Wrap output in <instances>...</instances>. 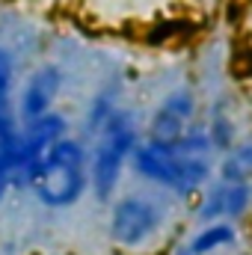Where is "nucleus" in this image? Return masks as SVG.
<instances>
[{
  "mask_svg": "<svg viewBox=\"0 0 252 255\" xmlns=\"http://www.w3.org/2000/svg\"><path fill=\"white\" fill-rule=\"evenodd\" d=\"M27 184L48 208L74 205L89 184V160H86L83 142L71 136H63L60 142H54L45 151V157L33 166Z\"/></svg>",
  "mask_w": 252,
  "mask_h": 255,
  "instance_id": "1",
  "label": "nucleus"
},
{
  "mask_svg": "<svg viewBox=\"0 0 252 255\" xmlns=\"http://www.w3.org/2000/svg\"><path fill=\"white\" fill-rule=\"evenodd\" d=\"M130 160L142 178L172 193H181V196L208 184V178L214 172L211 154H181L175 145H160L151 139L136 142L130 151Z\"/></svg>",
  "mask_w": 252,
  "mask_h": 255,
  "instance_id": "2",
  "label": "nucleus"
},
{
  "mask_svg": "<svg viewBox=\"0 0 252 255\" xmlns=\"http://www.w3.org/2000/svg\"><path fill=\"white\" fill-rule=\"evenodd\" d=\"M98 130H101V136H98L92 160H89V184H92L95 199L107 202L119 187L125 160L130 157V151L139 139H136V122L127 110H113V116Z\"/></svg>",
  "mask_w": 252,
  "mask_h": 255,
  "instance_id": "3",
  "label": "nucleus"
},
{
  "mask_svg": "<svg viewBox=\"0 0 252 255\" xmlns=\"http://www.w3.org/2000/svg\"><path fill=\"white\" fill-rule=\"evenodd\" d=\"M65 130H68V122H65L63 113H57V110H51V113H45V116H39L33 122H24V130L15 139V166H12L9 178L18 181V184H27L33 166L45 157V151L54 142L63 139Z\"/></svg>",
  "mask_w": 252,
  "mask_h": 255,
  "instance_id": "4",
  "label": "nucleus"
},
{
  "mask_svg": "<svg viewBox=\"0 0 252 255\" xmlns=\"http://www.w3.org/2000/svg\"><path fill=\"white\" fill-rule=\"evenodd\" d=\"M160 226V211L154 202L142 199V196H125L113 205V217H110V232L113 241L122 247H139L145 244Z\"/></svg>",
  "mask_w": 252,
  "mask_h": 255,
  "instance_id": "5",
  "label": "nucleus"
},
{
  "mask_svg": "<svg viewBox=\"0 0 252 255\" xmlns=\"http://www.w3.org/2000/svg\"><path fill=\"white\" fill-rule=\"evenodd\" d=\"M193 116H196V95L187 89L169 92L148 122V139L160 145H175L187 133Z\"/></svg>",
  "mask_w": 252,
  "mask_h": 255,
  "instance_id": "6",
  "label": "nucleus"
},
{
  "mask_svg": "<svg viewBox=\"0 0 252 255\" xmlns=\"http://www.w3.org/2000/svg\"><path fill=\"white\" fill-rule=\"evenodd\" d=\"M60 92H63V71L57 65L45 63L39 68H33L30 77L21 86V95H18V116H21V122H33V119L51 113L57 98H60Z\"/></svg>",
  "mask_w": 252,
  "mask_h": 255,
  "instance_id": "7",
  "label": "nucleus"
},
{
  "mask_svg": "<svg viewBox=\"0 0 252 255\" xmlns=\"http://www.w3.org/2000/svg\"><path fill=\"white\" fill-rule=\"evenodd\" d=\"M252 202V187L250 184H238V181H223L217 187H211V193L202 199L199 205V220L205 223H220V220H235L241 214H247Z\"/></svg>",
  "mask_w": 252,
  "mask_h": 255,
  "instance_id": "8",
  "label": "nucleus"
},
{
  "mask_svg": "<svg viewBox=\"0 0 252 255\" xmlns=\"http://www.w3.org/2000/svg\"><path fill=\"white\" fill-rule=\"evenodd\" d=\"M220 178H223V181L250 184L252 181V139L235 142L229 151H223V160H220Z\"/></svg>",
  "mask_w": 252,
  "mask_h": 255,
  "instance_id": "9",
  "label": "nucleus"
},
{
  "mask_svg": "<svg viewBox=\"0 0 252 255\" xmlns=\"http://www.w3.org/2000/svg\"><path fill=\"white\" fill-rule=\"evenodd\" d=\"M235 238H238V229H235L232 223H226V220L208 223V226L190 241V255H208V253H214V250H220V247H232Z\"/></svg>",
  "mask_w": 252,
  "mask_h": 255,
  "instance_id": "10",
  "label": "nucleus"
},
{
  "mask_svg": "<svg viewBox=\"0 0 252 255\" xmlns=\"http://www.w3.org/2000/svg\"><path fill=\"white\" fill-rule=\"evenodd\" d=\"M205 130H208V139H211L214 151H229L235 145V122L226 113H214V122Z\"/></svg>",
  "mask_w": 252,
  "mask_h": 255,
  "instance_id": "11",
  "label": "nucleus"
},
{
  "mask_svg": "<svg viewBox=\"0 0 252 255\" xmlns=\"http://www.w3.org/2000/svg\"><path fill=\"white\" fill-rule=\"evenodd\" d=\"M12 86H15V57L9 48L0 45V110H6Z\"/></svg>",
  "mask_w": 252,
  "mask_h": 255,
  "instance_id": "12",
  "label": "nucleus"
},
{
  "mask_svg": "<svg viewBox=\"0 0 252 255\" xmlns=\"http://www.w3.org/2000/svg\"><path fill=\"white\" fill-rule=\"evenodd\" d=\"M9 187V175H0V199H3V193Z\"/></svg>",
  "mask_w": 252,
  "mask_h": 255,
  "instance_id": "13",
  "label": "nucleus"
}]
</instances>
